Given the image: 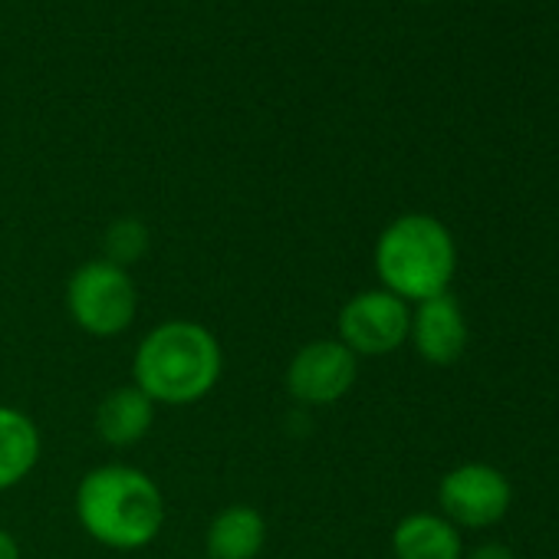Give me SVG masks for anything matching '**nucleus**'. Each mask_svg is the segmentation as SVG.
<instances>
[{"label": "nucleus", "mask_w": 559, "mask_h": 559, "mask_svg": "<svg viewBox=\"0 0 559 559\" xmlns=\"http://www.w3.org/2000/svg\"><path fill=\"white\" fill-rule=\"evenodd\" d=\"M221 343L198 320H165L152 326L132 359V385L168 408L207 399L221 382Z\"/></svg>", "instance_id": "f257e3e1"}, {"label": "nucleus", "mask_w": 559, "mask_h": 559, "mask_svg": "<svg viewBox=\"0 0 559 559\" xmlns=\"http://www.w3.org/2000/svg\"><path fill=\"white\" fill-rule=\"evenodd\" d=\"M76 520L106 549H145L165 526V493L142 467L99 464L76 487Z\"/></svg>", "instance_id": "f03ea898"}, {"label": "nucleus", "mask_w": 559, "mask_h": 559, "mask_svg": "<svg viewBox=\"0 0 559 559\" xmlns=\"http://www.w3.org/2000/svg\"><path fill=\"white\" fill-rule=\"evenodd\" d=\"M372 260L382 290L405 304H425L448 294L457 266V247L438 217L412 211L395 217L379 234Z\"/></svg>", "instance_id": "7ed1b4c3"}, {"label": "nucleus", "mask_w": 559, "mask_h": 559, "mask_svg": "<svg viewBox=\"0 0 559 559\" xmlns=\"http://www.w3.org/2000/svg\"><path fill=\"white\" fill-rule=\"evenodd\" d=\"M67 310H70V320L86 336H96V340L122 336L135 323V313H139L135 276L106 257L86 260L83 266L70 273Z\"/></svg>", "instance_id": "20e7f679"}, {"label": "nucleus", "mask_w": 559, "mask_h": 559, "mask_svg": "<svg viewBox=\"0 0 559 559\" xmlns=\"http://www.w3.org/2000/svg\"><path fill=\"white\" fill-rule=\"evenodd\" d=\"M412 330V310L405 300H399L389 290H362L353 300L343 304L336 320V340L353 356H389L408 343Z\"/></svg>", "instance_id": "39448f33"}, {"label": "nucleus", "mask_w": 559, "mask_h": 559, "mask_svg": "<svg viewBox=\"0 0 559 559\" xmlns=\"http://www.w3.org/2000/svg\"><path fill=\"white\" fill-rule=\"evenodd\" d=\"M359 379V356H353L340 340H313L300 346L284 372V385L294 402L310 408L336 405L349 395Z\"/></svg>", "instance_id": "423d86ee"}, {"label": "nucleus", "mask_w": 559, "mask_h": 559, "mask_svg": "<svg viewBox=\"0 0 559 559\" xmlns=\"http://www.w3.org/2000/svg\"><path fill=\"white\" fill-rule=\"evenodd\" d=\"M510 484L490 464H461L448 471L438 484L441 516L454 526L480 530L497 523L510 510Z\"/></svg>", "instance_id": "0eeeda50"}, {"label": "nucleus", "mask_w": 559, "mask_h": 559, "mask_svg": "<svg viewBox=\"0 0 559 559\" xmlns=\"http://www.w3.org/2000/svg\"><path fill=\"white\" fill-rule=\"evenodd\" d=\"M408 340L415 353L431 366H454L467 346V323L451 294L415 304Z\"/></svg>", "instance_id": "6e6552de"}, {"label": "nucleus", "mask_w": 559, "mask_h": 559, "mask_svg": "<svg viewBox=\"0 0 559 559\" xmlns=\"http://www.w3.org/2000/svg\"><path fill=\"white\" fill-rule=\"evenodd\" d=\"M155 402L139 385H119L103 395L96 408V435L109 448H132L139 444L155 425Z\"/></svg>", "instance_id": "1a4fd4ad"}, {"label": "nucleus", "mask_w": 559, "mask_h": 559, "mask_svg": "<svg viewBox=\"0 0 559 559\" xmlns=\"http://www.w3.org/2000/svg\"><path fill=\"white\" fill-rule=\"evenodd\" d=\"M266 546V516L250 503L217 510L204 533L207 559H257Z\"/></svg>", "instance_id": "9d476101"}, {"label": "nucleus", "mask_w": 559, "mask_h": 559, "mask_svg": "<svg viewBox=\"0 0 559 559\" xmlns=\"http://www.w3.org/2000/svg\"><path fill=\"white\" fill-rule=\"evenodd\" d=\"M44 451L37 421L11 405H0V493L24 484Z\"/></svg>", "instance_id": "9b49d317"}, {"label": "nucleus", "mask_w": 559, "mask_h": 559, "mask_svg": "<svg viewBox=\"0 0 559 559\" xmlns=\"http://www.w3.org/2000/svg\"><path fill=\"white\" fill-rule=\"evenodd\" d=\"M395 559H461V533L438 513H408L392 530Z\"/></svg>", "instance_id": "f8f14e48"}, {"label": "nucleus", "mask_w": 559, "mask_h": 559, "mask_svg": "<svg viewBox=\"0 0 559 559\" xmlns=\"http://www.w3.org/2000/svg\"><path fill=\"white\" fill-rule=\"evenodd\" d=\"M148 250V227L135 217H119L116 224H109L106 230V243H103V257L119 263V266H132L145 257Z\"/></svg>", "instance_id": "ddd939ff"}, {"label": "nucleus", "mask_w": 559, "mask_h": 559, "mask_svg": "<svg viewBox=\"0 0 559 559\" xmlns=\"http://www.w3.org/2000/svg\"><path fill=\"white\" fill-rule=\"evenodd\" d=\"M467 559H513V552H510V546H503V543H484V546H477Z\"/></svg>", "instance_id": "4468645a"}, {"label": "nucleus", "mask_w": 559, "mask_h": 559, "mask_svg": "<svg viewBox=\"0 0 559 559\" xmlns=\"http://www.w3.org/2000/svg\"><path fill=\"white\" fill-rule=\"evenodd\" d=\"M0 559H24L21 556V543L4 526H0Z\"/></svg>", "instance_id": "2eb2a0df"}]
</instances>
